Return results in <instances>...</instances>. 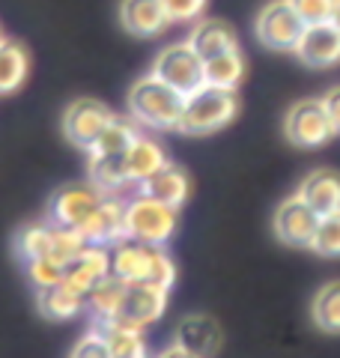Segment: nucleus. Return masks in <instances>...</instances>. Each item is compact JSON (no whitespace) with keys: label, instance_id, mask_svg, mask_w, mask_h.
Here are the masks:
<instances>
[{"label":"nucleus","instance_id":"nucleus-36","mask_svg":"<svg viewBox=\"0 0 340 358\" xmlns=\"http://www.w3.org/2000/svg\"><path fill=\"white\" fill-rule=\"evenodd\" d=\"M69 358H111L105 334H101L99 329H93L90 334H84V338L75 343V350H72Z\"/></svg>","mask_w":340,"mask_h":358},{"label":"nucleus","instance_id":"nucleus-39","mask_svg":"<svg viewBox=\"0 0 340 358\" xmlns=\"http://www.w3.org/2000/svg\"><path fill=\"white\" fill-rule=\"evenodd\" d=\"M332 24L340 30V0H337V6H334V15H332Z\"/></svg>","mask_w":340,"mask_h":358},{"label":"nucleus","instance_id":"nucleus-40","mask_svg":"<svg viewBox=\"0 0 340 358\" xmlns=\"http://www.w3.org/2000/svg\"><path fill=\"white\" fill-rule=\"evenodd\" d=\"M0 42H3V33H0Z\"/></svg>","mask_w":340,"mask_h":358},{"label":"nucleus","instance_id":"nucleus-23","mask_svg":"<svg viewBox=\"0 0 340 358\" xmlns=\"http://www.w3.org/2000/svg\"><path fill=\"white\" fill-rule=\"evenodd\" d=\"M126 164H129V176H132V182H143L146 176H153L158 167H164L167 164V155H164V147L158 141L153 138H141L132 143L129 152H126Z\"/></svg>","mask_w":340,"mask_h":358},{"label":"nucleus","instance_id":"nucleus-34","mask_svg":"<svg viewBox=\"0 0 340 358\" xmlns=\"http://www.w3.org/2000/svg\"><path fill=\"white\" fill-rule=\"evenodd\" d=\"M304 24H325L334 15L337 0H290Z\"/></svg>","mask_w":340,"mask_h":358},{"label":"nucleus","instance_id":"nucleus-4","mask_svg":"<svg viewBox=\"0 0 340 358\" xmlns=\"http://www.w3.org/2000/svg\"><path fill=\"white\" fill-rule=\"evenodd\" d=\"M150 75H155L158 81L170 84L176 93H183V96L194 93V90H200L203 84H206V75H203V57L191 48L188 42H173V45H167V48L158 51Z\"/></svg>","mask_w":340,"mask_h":358},{"label":"nucleus","instance_id":"nucleus-21","mask_svg":"<svg viewBox=\"0 0 340 358\" xmlns=\"http://www.w3.org/2000/svg\"><path fill=\"white\" fill-rule=\"evenodd\" d=\"M185 42L200 54L203 60L215 57V54H224L230 48H239V39H236L233 27H227L224 21H197V27L188 33Z\"/></svg>","mask_w":340,"mask_h":358},{"label":"nucleus","instance_id":"nucleus-27","mask_svg":"<svg viewBox=\"0 0 340 358\" xmlns=\"http://www.w3.org/2000/svg\"><path fill=\"white\" fill-rule=\"evenodd\" d=\"M138 138H141V126L132 117H113L90 152H129V147Z\"/></svg>","mask_w":340,"mask_h":358},{"label":"nucleus","instance_id":"nucleus-22","mask_svg":"<svg viewBox=\"0 0 340 358\" xmlns=\"http://www.w3.org/2000/svg\"><path fill=\"white\" fill-rule=\"evenodd\" d=\"M30 72V57L24 51V45H18L13 39L0 42V96H9L27 81Z\"/></svg>","mask_w":340,"mask_h":358},{"label":"nucleus","instance_id":"nucleus-32","mask_svg":"<svg viewBox=\"0 0 340 358\" xmlns=\"http://www.w3.org/2000/svg\"><path fill=\"white\" fill-rule=\"evenodd\" d=\"M143 281L158 287V289H170L176 284V263H173V257L164 251V245H155L153 248V260H150V268H146Z\"/></svg>","mask_w":340,"mask_h":358},{"label":"nucleus","instance_id":"nucleus-38","mask_svg":"<svg viewBox=\"0 0 340 358\" xmlns=\"http://www.w3.org/2000/svg\"><path fill=\"white\" fill-rule=\"evenodd\" d=\"M155 358H194V355H191V352H185V350H179V346L173 343V346H167L164 352H158Z\"/></svg>","mask_w":340,"mask_h":358},{"label":"nucleus","instance_id":"nucleus-28","mask_svg":"<svg viewBox=\"0 0 340 358\" xmlns=\"http://www.w3.org/2000/svg\"><path fill=\"white\" fill-rule=\"evenodd\" d=\"M311 317L316 322V329L325 334H340V281L325 284L320 293L313 296Z\"/></svg>","mask_w":340,"mask_h":358},{"label":"nucleus","instance_id":"nucleus-18","mask_svg":"<svg viewBox=\"0 0 340 358\" xmlns=\"http://www.w3.org/2000/svg\"><path fill=\"white\" fill-rule=\"evenodd\" d=\"M188 192H191V182H188V173L183 167L176 164H164L158 167L153 176H146L141 182V194L158 200V203H167V206H183L188 200Z\"/></svg>","mask_w":340,"mask_h":358},{"label":"nucleus","instance_id":"nucleus-3","mask_svg":"<svg viewBox=\"0 0 340 358\" xmlns=\"http://www.w3.org/2000/svg\"><path fill=\"white\" fill-rule=\"evenodd\" d=\"M179 209L138 194L126 200V236L146 245H164L176 233Z\"/></svg>","mask_w":340,"mask_h":358},{"label":"nucleus","instance_id":"nucleus-5","mask_svg":"<svg viewBox=\"0 0 340 358\" xmlns=\"http://www.w3.org/2000/svg\"><path fill=\"white\" fill-rule=\"evenodd\" d=\"M283 134L292 147H323L334 138V126L325 114L323 99H302L287 110V120H283Z\"/></svg>","mask_w":340,"mask_h":358},{"label":"nucleus","instance_id":"nucleus-20","mask_svg":"<svg viewBox=\"0 0 340 358\" xmlns=\"http://www.w3.org/2000/svg\"><path fill=\"white\" fill-rule=\"evenodd\" d=\"M90 182L101 194H117L122 185H129L126 152H90Z\"/></svg>","mask_w":340,"mask_h":358},{"label":"nucleus","instance_id":"nucleus-14","mask_svg":"<svg viewBox=\"0 0 340 358\" xmlns=\"http://www.w3.org/2000/svg\"><path fill=\"white\" fill-rule=\"evenodd\" d=\"M111 275V248L105 245H87V248L66 266L63 284L75 289L78 296H87L99 281H105Z\"/></svg>","mask_w":340,"mask_h":358},{"label":"nucleus","instance_id":"nucleus-35","mask_svg":"<svg viewBox=\"0 0 340 358\" xmlns=\"http://www.w3.org/2000/svg\"><path fill=\"white\" fill-rule=\"evenodd\" d=\"M162 3H164L170 24H188V21H197L206 13L209 0H162Z\"/></svg>","mask_w":340,"mask_h":358},{"label":"nucleus","instance_id":"nucleus-17","mask_svg":"<svg viewBox=\"0 0 340 358\" xmlns=\"http://www.w3.org/2000/svg\"><path fill=\"white\" fill-rule=\"evenodd\" d=\"M299 197L308 203L316 215H334L340 212V173L334 171H313L302 179Z\"/></svg>","mask_w":340,"mask_h":358},{"label":"nucleus","instance_id":"nucleus-25","mask_svg":"<svg viewBox=\"0 0 340 358\" xmlns=\"http://www.w3.org/2000/svg\"><path fill=\"white\" fill-rule=\"evenodd\" d=\"M203 75H206V84L212 87H224V90H236L245 78V57L239 48H230L224 54H215V57L203 60Z\"/></svg>","mask_w":340,"mask_h":358},{"label":"nucleus","instance_id":"nucleus-11","mask_svg":"<svg viewBox=\"0 0 340 358\" xmlns=\"http://www.w3.org/2000/svg\"><path fill=\"white\" fill-rule=\"evenodd\" d=\"M81 233L90 245H105V248L126 239V200H120L117 194H105L99 206L90 212Z\"/></svg>","mask_w":340,"mask_h":358},{"label":"nucleus","instance_id":"nucleus-37","mask_svg":"<svg viewBox=\"0 0 340 358\" xmlns=\"http://www.w3.org/2000/svg\"><path fill=\"white\" fill-rule=\"evenodd\" d=\"M323 105H325V114H328V120H332V126H334V134H340V84L332 87L323 96Z\"/></svg>","mask_w":340,"mask_h":358},{"label":"nucleus","instance_id":"nucleus-12","mask_svg":"<svg viewBox=\"0 0 340 358\" xmlns=\"http://www.w3.org/2000/svg\"><path fill=\"white\" fill-rule=\"evenodd\" d=\"M173 343L194 358H215L224 343V334L218 322L206 317V313H188V317L179 320Z\"/></svg>","mask_w":340,"mask_h":358},{"label":"nucleus","instance_id":"nucleus-26","mask_svg":"<svg viewBox=\"0 0 340 358\" xmlns=\"http://www.w3.org/2000/svg\"><path fill=\"white\" fill-rule=\"evenodd\" d=\"M36 301H39V310L48 320H72L75 313L84 310V296H78L75 289H69L66 284L39 289V299Z\"/></svg>","mask_w":340,"mask_h":358},{"label":"nucleus","instance_id":"nucleus-30","mask_svg":"<svg viewBox=\"0 0 340 358\" xmlns=\"http://www.w3.org/2000/svg\"><path fill=\"white\" fill-rule=\"evenodd\" d=\"M27 278L36 289L57 287V284H63V278H66V263L51 254L36 257V260H27Z\"/></svg>","mask_w":340,"mask_h":358},{"label":"nucleus","instance_id":"nucleus-33","mask_svg":"<svg viewBox=\"0 0 340 358\" xmlns=\"http://www.w3.org/2000/svg\"><path fill=\"white\" fill-rule=\"evenodd\" d=\"M311 248L320 257H340V212L320 218V227H316Z\"/></svg>","mask_w":340,"mask_h":358},{"label":"nucleus","instance_id":"nucleus-1","mask_svg":"<svg viewBox=\"0 0 340 358\" xmlns=\"http://www.w3.org/2000/svg\"><path fill=\"white\" fill-rule=\"evenodd\" d=\"M185 96L170 84L158 81L155 75H141L129 90V114L138 126L155 131H173L183 120Z\"/></svg>","mask_w":340,"mask_h":358},{"label":"nucleus","instance_id":"nucleus-29","mask_svg":"<svg viewBox=\"0 0 340 358\" xmlns=\"http://www.w3.org/2000/svg\"><path fill=\"white\" fill-rule=\"evenodd\" d=\"M51 233H54V224H27L24 230L18 233L15 239V251L21 260H36V257H45L51 251Z\"/></svg>","mask_w":340,"mask_h":358},{"label":"nucleus","instance_id":"nucleus-15","mask_svg":"<svg viewBox=\"0 0 340 358\" xmlns=\"http://www.w3.org/2000/svg\"><path fill=\"white\" fill-rule=\"evenodd\" d=\"M153 248L155 245H146L138 239H120L111 245V275H117L120 281L134 284L146 278V268L153 260Z\"/></svg>","mask_w":340,"mask_h":358},{"label":"nucleus","instance_id":"nucleus-2","mask_svg":"<svg viewBox=\"0 0 340 358\" xmlns=\"http://www.w3.org/2000/svg\"><path fill=\"white\" fill-rule=\"evenodd\" d=\"M236 114H239V96H236V90L203 84L200 90L185 96L183 120H179L176 131L200 138V134H212L224 129L227 122H233Z\"/></svg>","mask_w":340,"mask_h":358},{"label":"nucleus","instance_id":"nucleus-19","mask_svg":"<svg viewBox=\"0 0 340 358\" xmlns=\"http://www.w3.org/2000/svg\"><path fill=\"white\" fill-rule=\"evenodd\" d=\"M126 281H120L117 275H108L105 281H99L90 293L84 296V310L93 317L96 326H105V322L117 320L122 310V301H126Z\"/></svg>","mask_w":340,"mask_h":358},{"label":"nucleus","instance_id":"nucleus-24","mask_svg":"<svg viewBox=\"0 0 340 358\" xmlns=\"http://www.w3.org/2000/svg\"><path fill=\"white\" fill-rule=\"evenodd\" d=\"M108 341L111 358H150L146 352V341H143V329H132L126 322H105V326H96Z\"/></svg>","mask_w":340,"mask_h":358},{"label":"nucleus","instance_id":"nucleus-9","mask_svg":"<svg viewBox=\"0 0 340 358\" xmlns=\"http://www.w3.org/2000/svg\"><path fill=\"white\" fill-rule=\"evenodd\" d=\"M316 227H320V215L299 194L287 197L275 212V236L292 248H311Z\"/></svg>","mask_w":340,"mask_h":358},{"label":"nucleus","instance_id":"nucleus-16","mask_svg":"<svg viewBox=\"0 0 340 358\" xmlns=\"http://www.w3.org/2000/svg\"><path fill=\"white\" fill-rule=\"evenodd\" d=\"M120 21L132 36H158L170 18L164 13L162 0H122L120 3Z\"/></svg>","mask_w":340,"mask_h":358},{"label":"nucleus","instance_id":"nucleus-10","mask_svg":"<svg viewBox=\"0 0 340 358\" xmlns=\"http://www.w3.org/2000/svg\"><path fill=\"white\" fill-rule=\"evenodd\" d=\"M164 308H167V289H158L146 281H134L126 287V301H122L117 322H126L132 329H146L164 317Z\"/></svg>","mask_w":340,"mask_h":358},{"label":"nucleus","instance_id":"nucleus-7","mask_svg":"<svg viewBox=\"0 0 340 358\" xmlns=\"http://www.w3.org/2000/svg\"><path fill=\"white\" fill-rule=\"evenodd\" d=\"M111 120H113V110L108 105H101L99 99H75L63 114V134L75 147L93 150V143L99 141V134L105 131Z\"/></svg>","mask_w":340,"mask_h":358},{"label":"nucleus","instance_id":"nucleus-8","mask_svg":"<svg viewBox=\"0 0 340 358\" xmlns=\"http://www.w3.org/2000/svg\"><path fill=\"white\" fill-rule=\"evenodd\" d=\"M101 197H105V194H101L93 182L66 185V188H60V192L51 197L48 218H51V224H57V227H75V230H81L84 221L90 218V212L99 206Z\"/></svg>","mask_w":340,"mask_h":358},{"label":"nucleus","instance_id":"nucleus-6","mask_svg":"<svg viewBox=\"0 0 340 358\" xmlns=\"http://www.w3.org/2000/svg\"><path fill=\"white\" fill-rule=\"evenodd\" d=\"M304 27L308 24L299 18V13L292 9L290 0H271V3L260 9L254 33L271 51H296Z\"/></svg>","mask_w":340,"mask_h":358},{"label":"nucleus","instance_id":"nucleus-13","mask_svg":"<svg viewBox=\"0 0 340 358\" xmlns=\"http://www.w3.org/2000/svg\"><path fill=\"white\" fill-rule=\"evenodd\" d=\"M296 57L311 69H332L340 63V30L332 21L308 24L296 45Z\"/></svg>","mask_w":340,"mask_h":358},{"label":"nucleus","instance_id":"nucleus-31","mask_svg":"<svg viewBox=\"0 0 340 358\" xmlns=\"http://www.w3.org/2000/svg\"><path fill=\"white\" fill-rule=\"evenodd\" d=\"M87 236L81 230H75V227H57L54 224V233H51V257H57V260H63L66 266H69L78 254H81L87 248Z\"/></svg>","mask_w":340,"mask_h":358}]
</instances>
